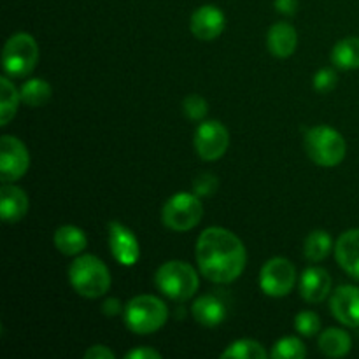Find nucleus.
Wrapping results in <instances>:
<instances>
[{"mask_svg":"<svg viewBox=\"0 0 359 359\" xmlns=\"http://www.w3.org/2000/svg\"><path fill=\"white\" fill-rule=\"evenodd\" d=\"M330 290H332V276L328 273V270L321 269V266H311L302 273L300 293L309 304L323 302L330 294Z\"/></svg>","mask_w":359,"mask_h":359,"instance_id":"nucleus-14","label":"nucleus"},{"mask_svg":"<svg viewBox=\"0 0 359 359\" xmlns=\"http://www.w3.org/2000/svg\"><path fill=\"white\" fill-rule=\"evenodd\" d=\"M84 358L86 359H114L116 354L105 346H91L90 349L84 353Z\"/></svg>","mask_w":359,"mask_h":359,"instance_id":"nucleus-31","label":"nucleus"},{"mask_svg":"<svg viewBox=\"0 0 359 359\" xmlns=\"http://www.w3.org/2000/svg\"><path fill=\"white\" fill-rule=\"evenodd\" d=\"M55 248L58 249L62 255L65 256H77L86 249L88 238L84 235V231L81 228L72 226V224H65V226H60L55 231Z\"/></svg>","mask_w":359,"mask_h":359,"instance_id":"nucleus-19","label":"nucleus"},{"mask_svg":"<svg viewBox=\"0 0 359 359\" xmlns=\"http://www.w3.org/2000/svg\"><path fill=\"white\" fill-rule=\"evenodd\" d=\"M226 27V18L223 11L216 6H202L191 14L189 28L191 34L200 41H214L223 34Z\"/></svg>","mask_w":359,"mask_h":359,"instance_id":"nucleus-12","label":"nucleus"},{"mask_svg":"<svg viewBox=\"0 0 359 359\" xmlns=\"http://www.w3.org/2000/svg\"><path fill=\"white\" fill-rule=\"evenodd\" d=\"M294 326H297L298 333L304 337H314L321 330V319L316 312L304 311L294 318Z\"/></svg>","mask_w":359,"mask_h":359,"instance_id":"nucleus-28","label":"nucleus"},{"mask_svg":"<svg viewBox=\"0 0 359 359\" xmlns=\"http://www.w3.org/2000/svg\"><path fill=\"white\" fill-rule=\"evenodd\" d=\"M39 62V46L30 34L11 35L4 46L2 67L6 74L13 77H27L34 72Z\"/></svg>","mask_w":359,"mask_h":359,"instance_id":"nucleus-6","label":"nucleus"},{"mask_svg":"<svg viewBox=\"0 0 359 359\" xmlns=\"http://www.w3.org/2000/svg\"><path fill=\"white\" fill-rule=\"evenodd\" d=\"M200 273L210 283L230 284L242 276L248 262L244 244L233 231L221 226L207 228L196 241Z\"/></svg>","mask_w":359,"mask_h":359,"instance_id":"nucleus-1","label":"nucleus"},{"mask_svg":"<svg viewBox=\"0 0 359 359\" xmlns=\"http://www.w3.org/2000/svg\"><path fill=\"white\" fill-rule=\"evenodd\" d=\"M333 248V241L330 237L328 231L325 230H316L305 238V245H304V255L309 262L319 263L330 255Z\"/></svg>","mask_w":359,"mask_h":359,"instance_id":"nucleus-24","label":"nucleus"},{"mask_svg":"<svg viewBox=\"0 0 359 359\" xmlns=\"http://www.w3.org/2000/svg\"><path fill=\"white\" fill-rule=\"evenodd\" d=\"M330 309L337 321L349 328H359V287H339L330 300Z\"/></svg>","mask_w":359,"mask_h":359,"instance_id":"nucleus-13","label":"nucleus"},{"mask_svg":"<svg viewBox=\"0 0 359 359\" xmlns=\"http://www.w3.org/2000/svg\"><path fill=\"white\" fill-rule=\"evenodd\" d=\"M230 133L217 119L202 121L195 132V151L205 161H216L228 151Z\"/></svg>","mask_w":359,"mask_h":359,"instance_id":"nucleus-9","label":"nucleus"},{"mask_svg":"<svg viewBox=\"0 0 359 359\" xmlns=\"http://www.w3.org/2000/svg\"><path fill=\"white\" fill-rule=\"evenodd\" d=\"M182 111H184L186 118L191 119V121H202V119H205L207 112H209V104H207V100L202 95L193 93L184 98Z\"/></svg>","mask_w":359,"mask_h":359,"instance_id":"nucleus-27","label":"nucleus"},{"mask_svg":"<svg viewBox=\"0 0 359 359\" xmlns=\"http://www.w3.org/2000/svg\"><path fill=\"white\" fill-rule=\"evenodd\" d=\"M304 146L309 158L316 165L326 168L337 167V165L342 163L347 153V144L344 140L342 133L326 125H319L309 130L305 133Z\"/></svg>","mask_w":359,"mask_h":359,"instance_id":"nucleus-3","label":"nucleus"},{"mask_svg":"<svg viewBox=\"0 0 359 359\" xmlns=\"http://www.w3.org/2000/svg\"><path fill=\"white\" fill-rule=\"evenodd\" d=\"M121 311L123 305L118 298H109V300H105L104 304H102V312H104L107 318H116V316L121 314Z\"/></svg>","mask_w":359,"mask_h":359,"instance_id":"nucleus-32","label":"nucleus"},{"mask_svg":"<svg viewBox=\"0 0 359 359\" xmlns=\"http://www.w3.org/2000/svg\"><path fill=\"white\" fill-rule=\"evenodd\" d=\"M154 283L165 297L175 302H186L193 298L200 286L196 270L179 259L163 263L154 276Z\"/></svg>","mask_w":359,"mask_h":359,"instance_id":"nucleus-5","label":"nucleus"},{"mask_svg":"<svg viewBox=\"0 0 359 359\" xmlns=\"http://www.w3.org/2000/svg\"><path fill=\"white\" fill-rule=\"evenodd\" d=\"M30 167L27 146L18 137L4 135L0 140V175L2 182H14L23 177Z\"/></svg>","mask_w":359,"mask_h":359,"instance_id":"nucleus-10","label":"nucleus"},{"mask_svg":"<svg viewBox=\"0 0 359 359\" xmlns=\"http://www.w3.org/2000/svg\"><path fill=\"white\" fill-rule=\"evenodd\" d=\"M266 46H269V51L277 58H290L297 51L298 46L297 28L286 21L272 25L266 35Z\"/></svg>","mask_w":359,"mask_h":359,"instance_id":"nucleus-16","label":"nucleus"},{"mask_svg":"<svg viewBox=\"0 0 359 359\" xmlns=\"http://www.w3.org/2000/svg\"><path fill=\"white\" fill-rule=\"evenodd\" d=\"M21 102V93L16 90L9 77L0 79V126L9 125L11 119L16 116L18 105Z\"/></svg>","mask_w":359,"mask_h":359,"instance_id":"nucleus-22","label":"nucleus"},{"mask_svg":"<svg viewBox=\"0 0 359 359\" xmlns=\"http://www.w3.org/2000/svg\"><path fill=\"white\" fill-rule=\"evenodd\" d=\"M191 314L196 323L207 328H214L226 319V305L216 294H203L191 305Z\"/></svg>","mask_w":359,"mask_h":359,"instance_id":"nucleus-18","label":"nucleus"},{"mask_svg":"<svg viewBox=\"0 0 359 359\" xmlns=\"http://www.w3.org/2000/svg\"><path fill=\"white\" fill-rule=\"evenodd\" d=\"M270 356L273 359H304L307 356V349L297 337H284L273 344Z\"/></svg>","mask_w":359,"mask_h":359,"instance_id":"nucleus-26","label":"nucleus"},{"mask_svg":"<svg viewBox=\"0 0 359 359\" xmlns=\"http://www.w3.org/2000/svg\"><path fill=\"white\" fill-rule=\"evenodd\" d=\"M219 188V181L214 174H202L193 181V193L200 198L203 196H212Z\"/></svg>","mask_w":359,"mask_h":359,"instance_id":"nucleus-29","label":"nucleus"},{"mask_svg":"<svg viewBox=\"0 0 359 359\" xmlns=\"http://www.w3.org/2000/svg\"><path fill=\"white\" fill-rule=\"evenodd\" d=\"M332 62L337 69H359V37H346L337 42L332 51Z\"/></svg>","mask_w":359,"mask_h":359,"instance_id":"nucleus-21","label":"nucleus"},{"mask_svg":"<svg viewBox=\"0 0 359 359\" xmlns=\"http://www.w3.org/2000/svg\"><path fill=\"white\" fill-rule=\"evenodd\" d=\"M168 319V309L163 300L153 294L132 298L125 309V323L137 335H151L163 328Z\"/></svg>","mask_w":359,"mask_h":359,"instance_id":"nucleus-4","label":"nucleus"},{"mask_svg":"<svg viewBox=\"0 0 359 359\" xmlns=\"http://www.w3.org/2000/svg\"><path fill=\"white\" fill-rule=\"evenodd\" d=\"M128 359H161V354L158 351L149 349V347H142V349H133L128 354H125Z\"/></svg>","mask_w":359,"mask_h":359,"instance_id":"nucleus-34","label":"nucleus"},{"mask_svg":"<svg viewBox=\"0 0 359 359\" xmlns=\"http://www.w3.org/2000/svg\"><path fill=\"white\" fill-rule=\"evenodd\" d=\"M297 283V269L287 258L269 259L259 272V287L272 298H283L293 291Z\"/></svg>","mask_w":359,"mask_h":359,"instance_id":"nucleus-8","label":"nucleus"},{"mask_svg":"<svg viewBox=\"0 0 359 359\" xmlns=\"http://www.w3.org/2000/svg\"><path fill=\"white\" fill-rule=\"evenodd\" d=\"M335 256L339 265L359 280V228L344 231L335 245Z\"/></svg>","mask_w":359,"mask_h":359,"instance_id":"nucleus-17","label":"nucleus"},{"mask_svg":"<svg viewBox=\"0 0 359 359\" xmlns=\"http://www.w3.org/2000/svg\"><path fill=\"white\" fill-rule=\"evenodd\" d=\"M353 347L349 333L340 328H328L319 335V351L328 358H344Z\"/></svg>","mask_w":359,"mask_h":359,"instance_id":"nucleus-20","label":"nucleus"},{"mask_svg":"<svg viewBox=\"0 0 359 359\" xmlns=\"http://www.w3.org/2000/svg\"><path fill=\"white\" fill-rule=\"evenodd\" d=\"M28 212V196L18 186L4 182L0 189V216L4 223H18Z\"/></svg>","mask_w":359,"mask_h":359,"instance_id":"nucleus-15","label":"nucleus"},{"mask_svg":"<svg viewBox=\"0 0 359 359\" xmlns=\"http://www.w3.org/2000/svg\"><path fill=\"white\" fill-rule=\"evenodd\" d=\"M221 358H231V359H263L266 358V351L263 346L256 340L242 339L237 342L230 344L226 351L221 353Z\"/></svg>","mask_w":359,"mask_h":359,"instance_id":"nucleus-25","label":"nucleus"},{"mask_svg":"<svg viewBox=\"0 0 359 359\" xmlns=\"http://www.w3.org/2000/svg\"><path fill=\"white\" fill-rule=\"evenodd\" d=\"M273 6H276L277 13L286 14V16H293L298 11V0H276Z\"/></svg>","mask_w":359,"mask_h":359,"instance_id":"nucleus-33","label":"nucleus"},{"mask_svg":"<svg viewBox=\"0 0 359 359\" xmlns=\"http://www.w3.org/2000/svg\"><path fill=\"white\" fill-rule=\"evenodd\" d=\"M203 205L195 193H177L167 200L161 210V221L174 231H189L202 221Z\"/></svg>","mask_w":359,"mask_h":359,"instance_id":"nucleus-7","label":"nucleus"},{"mask_svg":"<svg viewBox=\"0 0 359 359\" xmlns=\"http://www.w3.org/2000/svg\"><path fill=\"white\" fill-rule=\"evenodd\" d=\"M69 280L77 294L84 298H100L111 287V273L105 263L93 255L77 256L69 266Z\"/></svg>","mask_w":359,"mask_h":359,"instance_id":"nucleus-2","label":"nucleus"},{"mask_svg":"<svg viewBox=\"0 0 359 359\" xmlns=\"http://www.w3.org/2000/svg\"><path fill=\"white\" fill-rule=\"evenodd\" d=\"M109 245L116 262L123 266H133L140 258V244L130 228L119 221L109 223Z\"/></svg>","mask_w":359,"mask_h":359,"instance_id":"nucleus-11","label":"nucleus"},{"mask_svg":"<svg viewBox=\"0 0 359 359\" xmlns=\"http://www.w3.org/2000/svg\"><path fill=\"white\" fill-rule=\"evenodd\" d=\"M20 93L21 102L25 105H28V107H41V105H44L51 98L53 88L48 81L41 79V77H35V79L25 81Z\"/></svg>","mask_w":359,"mask_h":359,"instance_id":"nucleus-23","label":"nucleus"},{"mask_svg":"<svg viewBox=\"0 0 359 359\" xmlns=\"http://www.w3.org/2000/svg\"><path fill=\"white\" fill-rule=\"evenodd\" d=\"M337 86V74L333 69H321L314 76V88L319 93H328Z\"/></svg>","mask_w":359,"mask_h":359,"instance_id":"nucleus-30","label":"nucleus"}]
</instances>
